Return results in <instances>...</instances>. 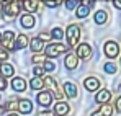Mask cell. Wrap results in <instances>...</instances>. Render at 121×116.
Returning <instances> with one entry per match:
<instances>
[{
    "mask_svg": "<svg viewBox=\"0 0 121 116\" xmlns=\"http://www.w3.org/2000/svg\"><path fill=\"white\" fill-rule=\"evenodd\" d=\"M3 17L7 20H12L13 17H17L18 13H20V3L17 2V0H13V2H5L3 3Z\"/></svg>",
    "mask_w": 121,
    "mask_h": 116,
    "instance_id": "1",
    "label": "cell"
},
{
    "mask_svg": "<svg viewBox=\"0 0 121 116\" xmlns=\"http://www.w3.org/2000/svg\"><path fill=\"white\" fill-rule=\"evenodd\" d=\"M79 38H80V28L77 25H70L67 28V39H69V47L79 46Z\"/></svg>",
    "mask_w": 121,
    "mask_h": 116,
    "instance_id": "2",
    "label": "cell"
},
{
    "mask_svg": "<svg viewBox=\"0 0 121 116\" xmlns=\"http://www.w3.org/2000/svg\"><path fill=\"white\" fill-rule=\"evenodd\" d=\"M67 51V46L65 44H60V43H56V44H49L46 47V56L48 57H57L59 54L65 52Z\"/></svg>",
    "mask_w": 121,
    "mask_h": 116,
    "instance_id": "3",
    "label": "cell"
},
{
    "mask_svg": "<svg viewBox=\"0 0 121 116\" xmlns=\"http://www.w3.org/2000/svg\"><path fill=\"white\" fill-rule=\"evenodd\" d=\"M13 38H15L13 31H5V33H3V36H2V46H3L5 49H8V51H13V49H15Z\"/></svg>",
    "mask_w": 121,
    "mask_h": 116,
    "instance_id": "4",
    "label": "cell"
},
{
    "mask_svg": "<svg viewBox=\"0 0 121 116\" xmlns=\"http://www.w3.org/2000/svg\"><path fill=\"white\" fill-rule=\"evenodd\" d=\"M36 101L39 103L43 108H49V106H51V101H52V93L44 90V92L38 93V97H36Z\"/></svg>",
    "mask_w": 121,
    "mask_h": 116,
    "instance_id": "5",
    "label": "cell"
},
{
    "mask_svg": "<svg viewBox=\"0 0 121 116\" xmlns=\"http://www.w3.org/2000/svg\"><path fill=\"white\" fill-rule=\"evenodd\" d=\"M103 49H105V54H106L108 57H116V56L120 54V46H118L115 41H108Z\"/></svg>",
    "mask_w": 121,
    "mask_h": 116,
    "instance_id": "6",
    "label": "cell"
},
{
    "mask_svg": "<svg viewBox=\"0 0 121 116\" xmlns=\"http://www.w3.org/2000/svg\"><path fill=\"white\" fill-rule=\"evenodd\" d=\"M64 64H65V69L74 70V69L79 65V56H77V54H67L65 59H64Z\"/></svg>",
    "mask_w": 121,
    "mask_h": 116,
    "instance_id": "7",
    "label": "cell"
},
{
    "mask_svg": "<svg viewBox=\"0 0 121 116\" xmlns=\"http://www.w3.org/2000/svg\"><path fill=\"white\" fill-rule=\"evenodd\" d=\"M75 54H77L80 59H88L90 56H92V47H90L88 44H85V43H83V44H79Z\"/></svg>",
    "mask_w": 121,
    "mask_h": 116,
    "instance_id": "8",
    "label": "cell"
},
{
    "mask_svg": "<svg viewBox=\"0 0 121 116\" xmlns=\"http://www.w3.org/2000/svg\"><path fill=\"white\" fill-rule=\"evenodd\" d=\"M83 85H85V88L88 92H95V90H98L100 82H98V78H95V77H88V78H85Z\"/></svg>",
    "mask_w": 121,
    "mask_h": 116,
    "instance_id": "9",
    "label": "cell"
},
{
    "mask_svg": "<svg viewBox=\"0 0 121 116\" xmlns=\"http://www.w3.org/2000/svg\"><path fill=\"white\" fill-rule=\"evenodd\" d=\"M18 110H20V113H23V115H28V113L33 111V103L30 100H20L18 101Z\"/></svg>",
    "mask_w": 121,
    "mask_h": 116,
    "instance_id": "10",
    "label": "cell"
},
{
    "mask_svg": "<svg viewBox=\"0 0 121 116\" xmlns=\"http://www.w3.org/2000/svg\"><path fill=\"white\" fill-rule=\"evenodd\" d=\"M12 88H13L15 92H25V88H26V82H25V78L15 77L13 80H12Z\"/></svg>",
    "mask_w": 121,
    "mask_h": 116,
    "instance_id": "11",
    "label": "cell"
},
{
    "mask_svg": "<svg viewBox=\"0 0 121 116\" xmlns=\"http://www.w3.org/2000/svg\"><path fill=\"white\" fill-rule=\"evenodd\" d=\"M110 98H111V92L110 90H106V88H103V90H100L98 93H97V97H95V100L98 101V103H108L110 101Z\"/></svg>",
    "mask_w": 121,
    "mask_h": 116,
    "instance_id": "12",
    "label": "cell"
},
{
    "mask_svg": "<svg viewBox=\"0 0 121 116\" xmlns=\"http://www.w3.org/2000/svg\"><path fill=\"white\" fill-rule=\"evenodd\" d=\"M20 21H21V26L26 28V30H31V28L35 26V18H33V15H30V13H28V15H23Z\"/></svg>",
    "mask_w": 121,
    "mask_h": 116,
    "instance_id": "13",
    "label": "cell"
},
{
    "mask_svg": "<svg viewBox=\"0 0 121 116\" xmlns=\"http://www.w3.org/2000/svg\"><path fill=\"white\" fill-rule=\"evenodd\" d=\"M64 93H65L67 97H70V98H75L77 97V88H75V85L70 83V82H65V83H64Z\"/></svg>",
    "mask_w": 121,
    "mask_h": 116,
    "instance_id": "14",
    "label": "cell"
},
{
    "mask_svg": "<svg viewBox=\"0 0 121 116\" xmlns=\"http://www.w3.org/2000/svg\"><path fill=\"white\" fill-rule=\"evenodd\" d=\"M38 2H39V0H25V2H23V8H25L28 13H33V12H36V8H38Z\"/></svg>",
    "mask_w": 121,
    "mask_h": 116,
    "instance_id": "15",
    "label": "cell"
},
{
    "mask_svg": "<svg viewBox=\"0 0 121 116\" xmlns=\"http://www.w3.org/2000/svg\"><path fill=\"white\" fill-rule=\"evenodd\" d=\"M0 72H2L3 77H12L13 72H15V69H13L12 64H0Z\"/></svg>",
    "mask_w": 121,
    "mask_h": 116,
    "instance_id": "16",
    "label": "cell"
},
{
    "mask_svg": "<svg viewBox=\"0 0 121 116\" xmlns=\"http://www.w3.org/2000/svg\"><path fill=\"white\" fill-rule=\"evenodd\" d=\"M69 110H70V106H69L67 103H64V101H59V103L56 105V115H59V116L67 115Z\"/></svg>",
    "mask_w": 121,
    "mask_h": 116,
    "instance_id": "17",
    "label": "cell"
},
{
    "mask_svg": "<svg viewBox=\"0 0 121 116\" xmlns=\"http://www.w3.org/2000/svg\"><path fill=\"white\" fill-rule=\"evenodd\" d=\"M44 80L41 77H35V78H31V82H30V87L33 88V90H41L43 87H44Z\"/></svg>",
    "mask_w": 121,
    "mask_h": 116,
    "instance_id": "18",
    "label": "cell"
},
{
    "mask_svg": "<svg viewBox=\"0 0 121 116\" xmlns=\"http://www.w3.org/2000/svg\"><path fill=\"white\" fill-rule=\"evenodd\" d=\"M31 49H33V52H41L43 51V39L41 38L31 39Z\"/></svg>",
    "mask_w": 121,
    "mask_h": 116,
    "instance_id": "19",
    "label": "cell"
},
{
    "mask_svg": "<svg viewBox=\"0 0 121 116\" xmlns=\"http://www.w3.org/2000/svg\"><path fill=\"white\" fill-rule=\"evenodd\" d=\"M26 46H28V38L25 34H20L18 39H17V43H15V49H23Z\"/></svg>",
    "mask_w": 121,
    "mask_h": 116,
    "instance_id": "20",
    "label": "cell"
},
{
    "mask_svg": "<svg viewBox=\"0 0 121 116\" xmlns=\"http://www.w3.org/2000/svg\"><path fill=\"white\" fill-rule=\"evenodd\" d=\"M106 18H108V13H106L105 10H98V12L95 13V21H97L98 25H103V23L106 21Z\"/></svg>",
    "mask_w": 121,
    "mask_h": 116,
    "instance_id": "21",
    "label": "cell"
},
{
    "mask_svg": "<svg viewBox=\"0 0 121 116\" xmlns=\"http://www.w3.org/2000/svg\"><path fill=\"white\" fill-rule=\"evenodd\" d=\"M87 15H88V7H87V5L77 7V17H79V18H85Z\"/></svg>",
    "mask_w": 121,
    "mask_h": 116,
    "instance_id": "22",
    "label": "cell"
},
{
    "mask_svg": "<svg viewBox=\"0 0 121 116\" xmlns=\"http://www.w3.org/2000/svg\"><path fill=\"white\" fill-rule=\"evenodd\" d=\"M100 111H101V113H103L105 116H111V113H113V108H111V105L105 103V105H101Z\"/></svg>",
    "mask_w": 121,
    "mask_h": 116,
    "instance_id": "23",
    "label": "cell"
},
{
    "mask_svg": "<svg viewBox=\"0 0 121 116\" xmlns=\"http://www.w3.org/2000/svg\"><path fill=\"white\" fill-rule=\"evenodd\" d=\"M15 108H18V101H17V100H13V98H12V100H8V101H7V105H5V110L13 111Z\"/></svg>",
    "mask_w": 121,
    "mask_h": 116,
    "instance_id": "24",
    "label": "cell"
},
{
    "mask_svg": "<svg viewBox=\"0 0 121 116\" xmlns=\"http://www.w3.org/2000/svg\"><path fill=\"white\" fill-rule=\"evenodd\" d=\"M43 67H44V70H48V72H52V70L56 69V64H54V62H51V60H46V62L43 64Z\"/></svg>",
    "mask_w": 121,
    "mask_h": 116,
    "instance_id": "25",
    "label": "cell"
},
{
    "mask_svg": "<svg viewBox=\"0 0 121 116\" xmlns=\"http://www.w3.org/2000/svg\"><path fill=\"white\" fill-rule=\"evenodd\" d=\"M105 72H108V74H115V72H116V65H115L113 62L105 64Z\"/></svg>",
    "mask_w": 121,
    "mask_h": 116,
    "instance_id": "26",
    "label": "cell"
},
{
    "mask_svg": "<svg viewBox=\"0 0 121 116\" xmlns=\"http://www.w3.org/2000/svg\"><path fill=\"white\" fill-rule=\"evenodd\" d=\"M35 64H44L46 62V57L43 56V54H36V56H33V59H31Z\"/></svg>",
    "mask_w": 121,
    "mask_h": 116,
    "instance_id": "27",
    "label": "cell"
},
{
    "mask_svg": "<svg viewBox=\"0 0 121 116\" xmlns=\"http://www.w3.org/2000/svg\"><path fill=\"white\" fill-rule=\"evenodd\" d=\"M62 34H64V33H62V30H60V28H54V30L51 31V36H52V38H56V39H60V38H62Z\"/></svg>",
    "mask_w": 121,
    "mask_h": 116,
    "instance_id": "28",
    "label": "cell"
},
{
    "mask_svg": "<svg viewBox=\"0 0 121 116\" xmlns=\"http://www.w3.org/2000/svg\"><path fill=\"white\" fill-rule=\"evenodd\" d=\"M43 2H44L48 7H57L60 2H62V0H43Z\"/></svg>",
    "mask_w": 121,
    "mask_h": 116,
    "instance_id": "29",
    "label": "cell"
},
{
    "mask_svg": "<svg viewBox=\"0 0 121 116\" xmlns=\"http://www.w3.org/2000/svg\"><path fill=\"white\" fill-rule=\"evenodd\" d=\"M33 72H35V75H36V77H43V74H44V67H39V65H36Z\"/></svg>",
    "mask_w": 121,
    "mask_h": 116,
    "instance_id": "30",
    "label": "cell"
},
{
    "mask_svg": "<svg viewBox=\"0 0 121 116\" xmlns=\"http://www.w3.org/2000/svg\"><path fill=\"white\" fill-rule=\"evenodd\" d=\"M75 3H77V0H67V2H65V7H67L69 10H72V8H75Z\"/></svg>",
    "mask_w": 121,
    "mask_h": 116,
    "instance_id": "31",
    "label": "cell"
},
{
    "mask_svg": "<svg viewBox=\"0 0 121 116\" xmlns=\"http://www.w3.org/2000/svg\"><path fill=\"white\" fill-rule=\"evenodd\" d=\"M7 88V80L3 78V75H0V90H5Z\"/></svg>",
    "mask_w": 121,
    "mask_h": 116,
    "instance_id": "32",
    "label": "cell"
},
{
    "mask_svg": "<svg viewBox=\"0 0 121 116\" xmlns=\"http://www.w3.org/2000/svg\"><path fill=\"white\" fill-rule=\"evenodd\" d=\"M7 59H8V52L3 51V49H0V60H7Z\"/></svg>",
    "mask_w": 121,
    "mask_h": 116,
    "instance_id": "33",
    "label": "cell"
},
{
    "mask_svg": "<svg viewBox=\"0 0 121 116\" xmlns=\"http://www.w3.org/2000/svg\"><path fill=\"white\" fill-rule=\"evenodd\" d=\"M116 110L121 113V97H118L116 98Z\"/></svg>",
    "mask_w": 121,
    "mask_h": 116,
    "instance_id": "34",
    "label": "cell"
},
{
    "mask_svg": "<svg viewBox=\"0 0 121 116\" xmlns=\"http://www.w3.org/2000/svg\"><path fill=\"white\" fill-rule=\"evenodd\" d=\"M83 2V5H87V7H92L93 3H95V0H82Z\"/></svg>",
    "mask_w": 121,
    "mask_h": 116,
    "instance_id": "35",
    "label": "cell"
},
{
    "mask_svg": "<svg viewBox=\"0 0 121 116\" xmlns=\"http://www.w3.org/2000/svg\"><path fill=\"white\" fill-rule=\"evenodd\" d=\"M113 5H115L118 10H121V0H113Z\"/></svg>",
    "mask_w": 121,
    "mask_h": 116,
    "instance_id": "36",
    "label": "cell"
},
{
    "mask_svg": "<svg viewBox=\"0 0 121 116\" xmlns=\"http://www.w3.org/2000/svg\"><path fill=\"white\" fill-rule=\"evenodd\" d=\"M38 38H41L43 41H48V39H49V34H46V33H41V34L38 36Z\"/></svg>",
    "mask_w": 121,
    "mask_h": 116,
    "instance_id": "37",
    "label": "cell"
},
{
    "mask_svg": "<svg viewBox=\"0 0 121 116\" xmlns=\"http://www.w3.org/2000/svg\"><path fill=\"white\" fill-rule=\"evenodd\" d=\"M39 116H54V113L52 111H43V113H39Z\"/></svg>",
    "mask_w": 121,
    "mask_h": 116,
    "instance_id": "38",
    "label": "cell"
},
{
    "mask_svg": "<svg viewBox=\"0 0 121 116\" xmlns=\"http://www.w3.org/2000/svg\"><path fill=\"white\" fill-rule=\"evenodd\" d=\"M92 116H105L101 111H95V113H92Z\"/></svg>",
    "mask_w": 121,
    "mask_h": 116,
    "instance_id": "39",
    "label": "cell"
},
{
    "mask_svg": "<svg viewBox=\"0 0 121 116\" xmlns=\"http://www.w3.org/2000/svg\"><path fill=\"white\" fill-rule=\"evenodd\" d=\"M5 111V106H0V113H3Z\"/></svg>",
    "mask_w": 121,
    "mask_h": 116,
    "instance_id": "40",
    "label": "cell"
},
{
    "mask_svg": "<svg viewBox=\"0 0 121 116\" xmlns=\"http://www.w3.org/2000/svg\"><path fill=\"white\" fill-rule=\"evenodd\" d=\"M8 116H18V115H17V113H10Z\"/></svg>",
    "mask_w": 121,
    "mask_h": 116,
    "instance_id": "41",
    "label": "cell"
},
{
    "mask_svg": "<svg viewBox=\"0 0 121 116\" xmlns=\"http://www.w3.org/2000/svg\"><path fill=\"white\" fill-rule=\"evenodd\" d=\"M0 44H2V34H0Z\"/></svg>",
    "mask_w": 121,
    "mask_h": 116,
    "instance_id": "42",
    "label": "cell"
}]
</instances>
